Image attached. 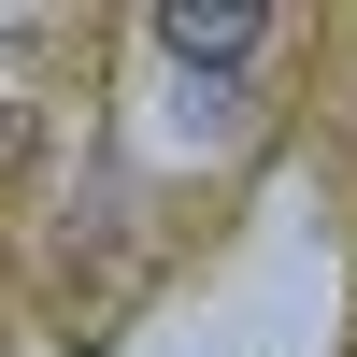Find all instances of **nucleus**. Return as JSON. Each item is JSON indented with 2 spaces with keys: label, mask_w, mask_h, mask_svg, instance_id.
<instances>
[{
  "label": "nucleus",
  "mask_w": 357,
  "mask_h": 357,
  "mask_svg": "<svg viewBox=\"0 0 357 357\" xmlns=\"http://www.w3.org/2000/svg\"><path fill=\"white\" fill-rule=\"evenodd\" d=\"M158 43L186 57V72H243V57L272 43V15H243V0H172V15H158Z\"/></svg>",
  "instance_id": "f257e3e1"
}]
</instances>
